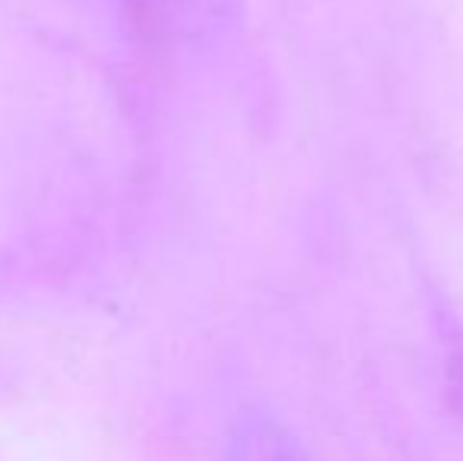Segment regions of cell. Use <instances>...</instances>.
<instances>
[{"label":"cell","mask_w":463,"mask_h":461,"mask_svg":"<svg viewBox=\"0 0 463 461\" xmlns=\"http://www.w3.org/2000/svg\"><path fill=\"white\" fill-rule=\"evenodd\" d=\"M227 461H309V456L284 427H278L265 414H252L233 430Z\"/></svg>","instance_id":"obj_1"}]
</instances>
